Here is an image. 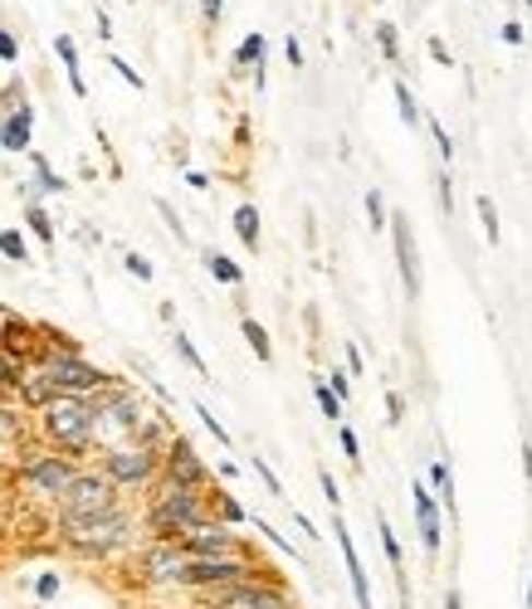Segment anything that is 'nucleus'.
I'll list each match as a JSON object with an SVG mask.
<instances>
[{"label":"nucleus","mask_w":532,"mask_h":609,"mask_svg":"<svg viewBox=\"0 0 532 609\" xmlns=\"http://www.w3.org/2000/svg\"><path fill=\"white\" fill-rule=\"evenodd\" d=\"M35 434L45 449H59L69 458H88L93 449V405L88 395H55L35 409Z\"/></svg>","instance_id":"f257e3e1"},{"label":"nucleus","mask_w":532,"mask_h":609,"mask_svg":"<svg viewBox=\"0 0 532 609\" xmlns=\"http://www.w3.org/2000/svg\"><path fill=\"white\" fill-rule=\"evenodd\" d=\"M132 512L118 507L108 517H59V541L74 556H88V561H103V556H118L132 546Z\"/></svg>","instance_id":"f03ea898"},{"label":"nucleus","mask_w":532,"mask_h":609,"mask_svg":"<svg viewBox=\"0 0 532 609\" xmlns=\"http://www.w3.org/2000/svg\"><path fill=\"white\" fill-rule=\"evenodd\" d=\"M147 498V532L152 537H181L186 527L211 517V502H205V488H176V482H152Z\"/></svg>","instance_id":"7ed1b4c3"},{"label":"nucleus","mask_w":532,"mask_h":609,"mask_svg":"<svg viewBox=\"0 0 532 609\" xmlns=\"http://www.w3.org/2000/svg\"><path fill=\"white\" fill-rule=\"evenodd\" d=\"M98 468L118 482L122 492H147L156 482V474H162V454L147 444H138V439H122V444L98 449Z\"/></svg>","instance_id":"20e7f679"},{"label":"nucleus","mask_w":532,"mask_h":609,"mask_svg":"<svg viewBox=\"0 0 532 609\" xmlns=\"http://www.w3.org/2000/svg\"><path fill=\"white\" fill-rule=\"evenodd\" d=\"M122 507V488L103 474L98 464L93 468H79L69 478L64 498H59V517H108V512Z\"/></svg>","instance_id":"39448f33"},{"label":"nucleus","mask_w":532,"mask_h":609,"mask_svg":"<svg viewBox=\"0 0 532 609\" xmlns=\"http://www.w3.org/2000/svg\"><path fill=\"white\" fill-rule=\"evenodd\" d=\"M39 366L49 371V381H55V391H59V395H93V391H103V385L118 381L113 371L93 366L88 356L79 351V346H55V351L39 356Z\"/></svg>","instance_id":"423d86ee"},{"label":"nucleus","mask_w":532,"mask_h":609,"mask_svg":"<svg viewBox=\"0 0 532 609\" xmlns=\"http://www.w3.org/2000/svg\"><path fill=\"white\" fill-rule=\"evenodd\" d=\"M259 571L255 551H235V556H191L186 565V585L191 590H229V585L249 581Z\"/></svg>","instance_id":"0eeeda50"},{"label":"nucleus","mask_w":532,"mask_h":609,"mask_svg":"<svg viewBox=\"0 0 532 609\" xmlns=\"http://www.w3.org/2000/svg\"><path fill=\"white\" fill-rule=\"evenodd\" d=\"M79 474V458L59 454V449H39V454H25L20 458V482H25L29 492H39V498L59 502L69 488V478Z\"/></svg>","instance_id":"6e6552de"},{"label":"nucleus","mask_w":532,"mask_h":609,"mask_svg":"<svg viewBox=\"0 0 532 609\" xmlns=\"http://www.w3.org/2000/svg\"><path fill=\"white\" fill-rule=\"evenodd\" d=\"M186 565H191V551L176 537H152L138 556V571L147 585H186Z\"/></svg>","instance_id":"1a4fd4ad"},{"label":"nucleus","mask_w":532,"mask_h":609,"mask_svg":"<svg viewBox=\"0 0 532 609\" xmlns=\"http://www.w3.org/2000/svg\"><path fill=\"white\" fill-rule=\"evenodd\" d=\"M156 478L176 482V488H211V464H201L196 449L186 444L181 434H172L166 439V449H162V474Z\"/></svg>","instance_id":"9d476101"},{"label":"nucleus","mask_w":532,"mask_h":609,"mask_svg":"<svg viewBox=\"0 0 532 609\" xmlns=\"http://www.w3.org/2000/svg\"><path fill=\"white\" fill-rule=\"evenodd\" d=\"M221 609H294V600L284 595V581H269L264 571H255L249 581L221 590Z\"/></svg>","instance_id":"9b49d317"},{"label":"nucleus","mask_w":532,"mask_h":609,"mask_svg":"<svg viewBox=\"0 0 532 609\" xmlns=\"http://www.w3.org/2000/svg\"><path fill=\"white\" fill-rule=\"evenodd\" d=\"M386 235H391L395 268H401V288H405V298H421V249H415L411 215H391V219H386Z\"/></svg>","instance_id":"f8f14e48"},{"label":"nucleus","mask_w":532,"mask_h":609,"mask_svg":"<svg viewBox=\"0 0 532 609\" xmlns=\"http://www.w3.org/2000/svg\"><path fill=\"white\" fill-rule=\"evenodd\" d=\"M176 541H181L191 556H235V551H245V541H239V537L225 527L221 517H205V522H196V527H186Z\"/></svg>","instance_id":"ddd939ff"},{"label":"nucleus","mask_w":532,"mask_h":609,"mask_svg":"<svg viewBox=\"0 0 532 609\" xmlns=\"http://www.w3.org/2000/svg\"><path fill=\"white\" fill-rule=\"evenodd\" d=\"M411 502H415V527H421V546H425V556H430V561H435V556H440V498H435V492H430V482H421V478H415L411 482Z\"/></svg>","instance_id":"4468645a"},{"label":"nucleus","mask_w":532,"mask_h":609,"mask_svg":"<svg viewBox=\"0 0 532 609\" xmlns=\"http://www.w3.org/2000/svg\"><path fill=\"white\" fill-rule=\"evenodd\" d=\"M332 537H338V546H342V561H347L352 600H357V609H377V605H371V581H367V565H362V556H357V541H352V532H347V522H342V517H332Z\"/></svg>","instance_id":"2eb2a0df"},{"label":"nucleus","mask_w":532,"mask_h":609,"mask_svg":"<svg viewBox=\"0 0 532 609\" xmlns=\"http://www.w3.org/2000/svg\"><path fill=\"white\" fill-rule=\"evenodd\" d=\"M29 136H35V108H29V103L0 112V146H5L10 156H25L29 152Z\"/></svg>","instance_id":"dca6fc26"},{"label":"nucleus","mask_w":532,"mask_h":609,"mask_svg":"<svg viewBox=\"0 0 532 609\" xmlns=\"http://www.w3.org/2000/svg\"><path fill=\"white\" fill-rule=\"evenodd\" d=\"M55 55H59V64H64V73H69V88H74V98H88V83H83V64H79L74 35H59L55 39Z\"/></svg>","instance_id":"f3484780"},{"label":"nucleus","mask_w":532,"mask_h":609,"mask_svg":"<svg viewBox=\"0 0 532 609\" xmlns=\"http://www.w3.org/2000/svg\"><path fill=\"white\" fill-rule=\"evenodd\" d=\"M205 502H211V517H221L225 527H245V522H249V512L239 507V502L229 498L225 488H215V482H211V488H205Z\"/></svg>","instance_id":"a211bd4d"},{"label":"nucleus","mask_w":532,"mask_h":609,"mask_svg":"<svg viewBox=\"0 0 532 609\" xmlns=\"http://www.w3.org/2000/svg\"><path fill=\"white\" fill-rule=\"evenodd\" d=\"M264 49H269L264 35H245L235 49V69H255V83H264Z\"/></svg>","instance_id":"6ab92c4d"},{"label":"nucleus","mask_w":532,"mask_h":609,"mask_svg":"<svg viewBox=\"0 0 532 609\" xmlns=\"http://www.w3.org/2000/svg\"><path fill=\"white\" fill-rule=\"evenodd\" d=\"M239 332H245V342H249V351H255L259 356V361H274V342H269V327H264V322H259V318H249V312H245V318H239Z\"/></svg>","instance_id":"aec40b11"},{"label":"nucleus","mask_w":532,"mask_h":609,"mask_svg":"<svg viewBox=\"0 0 532 609\" xmlns=\"http://www.w3.org/2000/svg\"><path fill=\"white\" fill-rule=\"evenodd\" d=\"M259 229H264L259 210L249 205V201H239V205H235V235H239V244H245V249H259Z\"/></svg>","instance_id":"412c9836"},{"label":"nucleus","mask_w":532,"mask_h":609,"mask_svg":"<svg viewBox=\"0 0 532 609\" xmlns=\"http://www.w3.org/2000/svg\"><path fill=\"white\" fill-rule=\"evenodd\" d=\"M377 532H381V551H386V561H391L395 581L405 585V551H401V537L391 532V522H386V517H377Z\"/></svg>","instance_id":"4be33fe9"},{"label":"nucleus","mask_w":532,"mask_h":609,"mask_svg":"<svg viewBox=\"0 0 532 609\" xmlns=\"http://www.w3.org/2000/svg\"><path fill=\"white\" fill-rule=\"evenodd\" d=\"M205 268H211V278L225 283V288H239V283H245V268H239L229 254H215V249L205 254Z\"/></svg>","instance_id":"5701e85b"},{"label":"nucleus","mask_w":532,"mask_h":609,"mask_svg":"<svg viewBox=\"0 0 532 609\" xmlns=\"http://www.w3.org/2000/svg\"><path fill=\"white\" fill-rule=\"evenodd\" d=\"M172 346H176V356H181V361H186V366H191V371H196V375H201V381H211V366H205V356H201V351H196V342H191V337H186V332H181V327H176V332H172Z\"/></svg>","instance_id":"b1692460"},{"label":"nucleus","mask_w":532,"mask_h":609,"mask_svg":"<svg viewBox=\"0 0 532 609\" xmlns=\"http://www.w3.org/2000/svg\"><path fill=\"white\" fill-rule=\"evenodd\" d=\"M25 225H29V235H35L39 244H55V219L45 215V205L25 201Z\"/></svg>","instance_id":"393cba45"},{"label":"nucleus","mask_w":532,"mask_h":609,"mask_svg":"<svg viewBox=\"0 0 532 609\" xmlns=\"http://www.w3.org/2000/svg\"><path fill=\"white\" fill-rule=\"evenodd\" d=\"M391 93H395V108H401V122H405V128H415V122H421V103H415L411 83L395 79V83H391Z\"/></svg>","instance_id":"a878e982"},{"label":"nucleus","mask_w":532,"mask_h":609,"mask_svg":"<svg viewBox=\"0 0 532 609\" xmlns=\"http://www.w3.org/2000/svg\"><path fill=\"white\" fill-rule=\"evenodd\" d=\"M430 482H435V498H440V507H450V517H454V478H450V464H430Z\"/></svg>","instance_id":"bb28decb"},{"label":"nucleus","mask_w":532,"mask_h":609,"mask_svg":"<svg viewBox=\"0 0 532 609\" xmlns=\"http://www.w3.org/2000/svg\"><path fill=\"white\" fill-rule=\"evenodd\" d=\"M29 156V166H35V186L39 191H49V195H64V181L55 176V166L45 162V156H35V152H25Z\"/></svg>","instance_id":"cd10ccee"},{"label":"nucleus","mask_w":532,"mask_h":609,"mask_svg":"<svg viewBox=\"0 0 532 609\" xmlns=\"http://www.w3.org/2000/svg\"><path fill=\"white\" fill-rule=\"evenodd\" d=\"M312 401H318V409L332 419V425H338V419H342V401H338V395H332V385L322 381V375H312Z\"/></svg>","instance_id":"c85d7f7f"},{"label":"nucleus","mask_w":532,"mask_h":609,"mask_svg":"<svg viewBox=\"0 0 532 609\" xmlns=\"http://www.w3.org/2000/svg\"><path fill=\"white\" fill-rule=\"evenodd\" d=\"M0 254L10 259V264H29V244L20 229H0Z\"/></svg>","instance_id":"c756f323"},{"label":"nucleus","mask_w":532,"mask_h":609,"mask_svg":"<svg viewBox=\"0 0 532 609\" xmlns=\"http://www.w3.org/2000/svg\"><path fill=\"white\" fill-rule=\"evenodd\" d=\"M15 439H20V409L0 401V444H15Z\"/></svg>","instance_id":"7c9ffc66"},{"label":"nucleus","mask_w":532,"mask_h":609,"mask_svg":"<svg viewBox=\"0 0 532 609\" xmlns=\"http://www.w3.org/2000/svg\"><path fill=\"white\" fill-rule=\"evenodd\" d=\"M108 64H113V69H118V79H122V83H128V88H138V93H142V88H147V79H142V73H138V69H132V64H128V59H122V55H108Z\"/></svg>","instance_id":"2f4dec72"},{"label":"nucleus","mask_w":532,"mask_h":609,"mask_svg":"<svg viewBox=\"0 0 532 609\" xmlns=\"http://www.w3.org/2000/svg\"><path fill=\"white\" fill-rule=\"evenodd\" d=\"M122 264H128V273L138 283H152V259L147 254H138V249H128V254H122Z\"/></svg>","instance_id":"473e14b6"},{"label":"nucleus","mask_w":532,"mask_h":609,"mask_svg":"<svg viewBox=\"0 0 532 609\" xmlns=\"http://www.w3.org/2000/svg\"><path fill=\"white\" fill-rule=\"evenodd\" d=\"M478 219H484V235H488V244H498V210L488 195H478Z\"/></svg>","instance_id":"72a5a7b5"},{"label":"nucleus","mask_w":532,"mask_h":609,"mask_svg":"<svg viewBox=\"0 0 532 609\" xmlns=\"http://www.w3.org/2000/svg\"><path fill=\"white\" fill-rule=\"evenodd\" d=\"M196 419H201V425H205V429H211V439H215V444H225V449H229V429H225V425H221V419H215V415H211V409H205V405H196Z\"/></svg>","instance_id":"f704fd0d"},{"label":"nucleus","mask_w":532,"mask_h":609,"mask_svg":"<svg viewBox=\"0 0 532 609\" xmlns=\"http://www.w3.org/2000/svg\"><path fill=\"white\" fill-rule=\"evenodd\" d=\"M367 219H371V229H386V201H381V191H367Z\"/></svg>","instance_id":"c9c22d12"},{"label":"nucleus","mask_w":532,"mask_h":609,"mask_svg":"<svg viewBox=\"0 0 532 609\" xmlns=\"http://www.w3.org/2000/svg\"><path fill=\"white\" fill-rule=\"evenodd\" d=\"M249 468H255V474H259V482H264V488L274 492V498H284V482H279V474L264 464V458H255V464H249Z\"/></svg>","instance_id":"e433bc0d"},{"label":"nucleus","mask_w":532,"mask_h":609,"mask_svg":"<svg viewBox=\"0 0 532 609\" xmlns=\"http://www.w3.org/2000/svg\"><path fill=\"white\" fill-rule=\"evenodd\" d=\"M377 45H381V55H386V59H395V55H401V39H395V25H377Z\"/></svg>","instance_id":"4c0bfd02"},{"label":"nucleus","mask_w":532,"mask_h":609,"mask_svg":"<svg viewBox=\"0 0 532 609\" xmlns=\"http://www.w3.org/2000/svg\"><path fill=\"white\" fill-rule=\"evenodd\" d=\"M338 444H342V454H347L352 464H362V444H357V434H352L347 425H338Z\"/></svg>","instance_id":"58836bf2"},{"label":"nucleus","mask_w":532,"mask_h":609,"mask_svg":"<svg viewBox=\"0 0 532 609\" xmlns=\"http://www.w3.org/2000/svg\"><path fill=\"white\" fill-rule=\"evenodd\" d=\"M430 132H435V146H440L445 166H450V162H454V142H450V128H445V122H430Z\"/></svg>","instance_id":"ea45409f"},{"label":"nucleus","mask_w":532,"mask_h":609,"mask_svg":"<svg viewBox=\"0 0 532 609\" xmlns=\"http://www.w3.org/2000/svg\"><path fill=\"white\" fill-rule=\"evenodd\" d=\"M20 103H29V98H25V83H20V79H15V83H10V88H5V93H0V112H10V108H20Z\"/></svg>","instance_id":"a19ab883"},{"label":"nucleus","mask_w":532,"mask_h":609,"mask_svg":"<svg viewBox=\"0 0 532 609\" xmlns=\"http://www.w3.org/2000/svg\"><path fill=\"white\" fill-rule=\"evenodd\" d=\"M0 59H5V64H15V59H20V39L10 35L5 25H0Z\"/></svg>","instance_id":"79ce46f5"},{"label":"nucleus","mask_w":532,"mask_h":609,"mask_svg":"<svg viewBox=\"0 0 532 609\" xmlns=\"http://www.w3.org/2000/svg\"><path fill=\"white\" fill-rule=\"evenodd\" d=\"M322 381L332 385V395H338V401H347V395H352V375L347 371H332V375H322Z\"/></svg>","instance_id":"37998d69"},{"label":"nucleus","mask_w":532,"mask_h":609,"mask_svg":"<svg viewBox=\"0 0 532 609\" xmlns=\"http://www.w3.org/2000/svg\"><path fill=\"white\" fill-rule=\"evenodd\" d=\"M35 595H39V600H55V595H59V575L55 571H49V575H39V581H35Z\"/></svg>","instance_id":"c03bdc74"},{"label":"nucleus","mask_w":532,"mask_h":609,"mask_svg":"<svg viewBox=\"0 0 532 609\" xmlns=\"http://www.w3.org/2000/svg\"><path fill=\"white\" fill-rule=\"evenodd\" d=\"M156 215H162L166 225H172V235H176V239H186V225H181V215H176L172 205H166V201H156Z\"/></svg>","instance_id":"a18cd8bd"},{"label":"nucleus","mask_w":532,"mask_h":609,"mask_svg":"<svg viewBox=\"0 0 532 609\" xmlns=\"http://www.w3.org/2000/svg\"><path fill=\"white\" fill-rule=\"evenodd\" d=\"M255 527H259V532H264V541H269V546H279V551H284V556H294V561H298V551H294V546H288L284 537H279V532H274V527H269V522H255Z\"/></svg>","instance_id":"49530a36"},{"label":"nucleus","mask_w":532,"mask_h":609,"mask_svg":"<svg viewBox=\"0 0 532 609\" xmlns=\"http://www.w3.org/2000/svg\"><path fill=\"white\" fill-rule=\"evenodd\" d=\"M221 15H225V0H201V20H205V25H221Z\"/></svg>","instance_id":"de8ad7c7"},{"label":"nucleus","mask_w":532,"mask_h":609,"mask_svg":"<svg viewBox=\"0 0 532 609\" xmlns=\"http://www.w3.org/2000/svg\"><path fill=\"white\" fill-rule=\"evenodd\" d=\"M318 488H322V498H328L332 507H342V492H338V482H332V474H318Z\"/></svg>","instance_id":"09e8293b"},{"label":"nucleus","mask_w":532,"mask_h":609,"mask_svg":"<svg viewBox=\"0 0 532 609\" xmlns=\"http://www.w3.org/2000/svg\"><path fill=\"white\" fill-rule=\"evenodd\" d=\"M401 415H405L401 395H395V391H386V419H391V425H401Z\"/></svg>","instance_id":"8fccbe9b"},{"label":"nucleus","mask_w":532,"mask_h":609,"mask_svg":"<svg viewBox=\"0 0 532 609\" xmlns=\"http://www.w3.org/2000/svg\"><path fill=\"white\" fill-rule=\"evenodd\" d=\"M504 45H523V25H518V20L504 25Z\"/></svg>","instance_id":"3c124183"},{"label":"nucleus","mask_w":532,"mask_h":609,"mask_svg":"<svg viewBox=\"0 0 532 609\" xmlns=\"http://www.w3.org/2000/svg\"><path fill=\"white\" fill-rule=\"evenodd\" d=\"M440 205H445V210H450V205H454V186H450V171H445V176H440Z\"/></svg>","instance_id":"603ef678"},{"label":"nucleus","mask_w":532,"mask_h":609,"mask_svg":"<svg viewBox=\"0 0 532 609\" xmlns=\"http://www.w3.org/2000/svg\"><path fill=\"white\" fill-rule=\"evenodd\" d=\"M284 55H288V64H304V45H298V39H288V45H284Z\"/></svg>","instance_id":"864d4df0"},{"label":"nucleus","mask_w":532,"mask_h":609,"mask_svg":"<svg viewBox=\"0 0 532 609\" xmlns=\"http://www.w3.org/2000/svg\"><path fill=\"white\" fill-rule=\"evenodd\" d=\"M347 375H362V351L357 346H347Z\"/></svg>","instance_id":"5fc2aeb1"},{"label":"nucleus","mask_w":532,"mask_h":609,"mask_svg":"<svg viewBox=\"0 0 532 609\" xmlns=\"http://www.w3.org/2000/svg\"><path fill=\"white\" fill-rule=\"evenodd\" d=\"M430 59H435V64H450V49H445L440 39H430Z\"/></svg>","instance_id":"6e6d98bb"},{"label":"nucleus","mask_w":532,"mask_h":609,"mask_svg":"<svg viewBox=\"0 0 532 609\" xmlns=\"http://www.w3.org/2000/svg\"><path fill=\"white\" fill-rule=\"evenodd\" d=\"M288 512H294V507H288ZM294 522H298V527H304V537H312V541H318V527H312V522L304 517V512H294Z\"/></svg>","instance_id":"4d7b16f0"},{"label":"nucleus","mask_w":532,"mask_h":609,"mask_svg":"<svg viewBox=\"0 0 532 609\" xmlns=\"http://www.w3.org/2000/svg\"><path fill=\"white\" fill-rule=\"evenodd\" d=\"M186 181H191L196 191H205V186H211V176H205V171H186Z\"/></svg>","instance_id":"13d9d810"},{"label":"nucleus","mask_w":532,"mask_h":609,"mask_svg":"<svg viewBox=\"0 0 532 609\" xmlns=\"http://www.w3.org/2000/svg\"><path fill=\"white\" fill-rule=\"evenodd\" d=\"M215 474H221V478L229 482V478H239V464H229V458H225V464H215Z\"/></svg>","instance_id":"bf43d9fd"},{"label":"nucleus","mask_w":532,"mask_h":609,"mask_svg":"<svg viewBox=\"0 0 532 609\" xmlns=\"http://www.w3.org/2000/svg\"><path fill=\"white\" fill-rule=\"evenodd\" d=\"M523 474H528V482H532V439H523Z\"/></svg>","instance_id":"052dcab7"},{"label":"nucleus","mask_w":532,"mask_h":609,"mask_svg":"<svg viewBox=\"0 0 532 609\" xmlns=\"http://www.w3.org/2000/svg\"><path fill=\"white\" fill-rule=\"evenodd\" d=\"M445 609H464V595L450 590V595H445Z\"/></svg>","instance_id":"680f3d73"},{"label":"nucleus","mask_w":532,"mask_h":609,"mask_svg":"<svg viewBox=\"0 0 532 609\" xmlns=\"http://www.w3.org/2000/svg\"><path fill=\"white\" fill-rule=\"evenodd\" d=\"M5 318H10V308H0V337H5Z\"/></svg>","instance_id":"e2e57ef3"},{"label":"nucleus","mask_w":532,"mask_h":609,"mask_svg":"<svg viewBox=\"0 0 532 609\" xmlns=\"http://www.w3.org/2000/svg\"><path fill=\"white\" fill-rule=\"evenodd\" d=\"M528 609H532V575H528Z\"/></svg>","instance_id":"0e129e2a"},{"label":"nucleus","mask_w":532,"mask_h":609,"mask_svg":"<svg viewBox=\"0 0 532 609\" xmlns=\"http://www.w3.org/2000/svg\"><path fill=\"white\" fill-rule=\"evenodd\" d=\"M528 10H532V0H528Z\"/></svg>","instance_id":"69168bd1"}]
</instances>
